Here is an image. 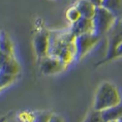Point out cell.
I'll list each match as a JSON object with an SVG mask.
<instances>
[{"label":"cell","instance_id":"obj_20","mask_svg":"<svg viewBox=\"0 0 122 122\" xmlns=\"http://www.w3.org/2000/svg\"><path fill=\"white\" fill-rule=\"evenodd\" d=\"M2 122H21V121H19L18 120V118L16 117V115L15 116H10L8 118H4L3 120H2Z\"/></svg>","mask_w":122,"mask_h":122},{"label":"cell","instance_id":"obj_16","mask_svg":"<svg viewBox=\"0 0 122 122\" xmlns=\"http://www.w3.org/2000/svg\"><path fill=\"white\" fill-rule=\"evenodd\" d=\"M66 18H67V20L71 22V24H74L75 22H77V21L82 17H81L80 13H79V10L74 5V6L69 7L67 10V11H66Z\"/></svg>","mask_w":122,"mask_h":122},{"label":"cell","instance_id":"obj_14","mask_svg":"<svg viewBox=\"0 0 122 122\" xmlns=\"http://www.w3.org/2000/svg\"><path fill=\"white\" fill-rule=\"evenodd\" d=\"M16 117L18 120L21 122H34L35 119V113L27 112V111H21L16 114Z\"/></svg>","mask_w":122,"mask_h":122},{"label":"cell","instance_id":"obj_5","mask_svg":"<svg viewBox=\"0 0 122 122\" xmlns=\"http://www.w3.org/2000/svg\"><path fill=\"white\" fill-rule=\"evenodd\" d=\"M99 39L100 37L94 33H86V34L76 36V61H80L99 41Z\"/></svg>","mask_w":122,"mask_h":122},{"label":"cell","instance_id":"obj_10","mask_svg":"<svg viewBox=\"0 0 122 122\" xmlns=\"http://www.w3.org/2000/svg\"><path fill=\"white\" fill-rule=\"evenodd\" d=\"M76 8L79 10L82 18L93 19L97 6L92 0H77L75 3Z\"/></svg>","mask_w":122,"mask_h":122},{"label":"cell","instance_id":"obj_13","mask_svg":"<svg viewBox=\"0 0 122 122\" xmlns=\"http://www.w3.org/2000/svg\"><path fill=\"white\" fill-rule=\"evenodd\" d=\"M1 53H5V54H10V55H15L14 54V46L10 41V38L4 31H2L1 33Z\"/></svg>","mask_w":122,"mask_h":122},{"label":"cell","instance_id":"obj_1","mask_svg":"<svg viewBox=\"0 0 122 122\" xmlns=\"http://www.w3.org/2000/svg\"><path fill=\"white\" fill-rule=\"evenodd\" d=\"M76 36L71 29L49 31L48 55L59 59L65 65L76 61Z\"/></svg>","mask_w":122,"mask_h":122},{"label":"cell","instance_id":"obj_17","mask_svg":"<svg viewBox=\"0 0 122 122\" xmlns=\"http://www.w3.org/2000/svg\"><path fill=\"white\" fill-rule=\"evenodd\" d=\"M18 76H13V75H0V80H1V89L4 87L8 86V85L13 84L15 81L17 80Z\"/></svg>","mask_w":122,"mask_h":122},{"label":"cell","instance_id":"obj_9","mask_svg":"<svg viewBox=\"0 0 122 122\" xmlns=\"http://www.w3.org/2000/svg\"><path fill=\"white\" fill-rule=\"evenodd\" d=\"M71 31L75 36H79L86 33H93V23L91 19L80 18L77 22L71 24Z\"/></svg>","mask_w":122,"mask_h":122},{"label":"cell","instance_id":"obj_21","mask_svg":"<svg viewBox=\"0 0 122 122\" xmlns=\"http://www.w3.org/2000/svg\"><path fill=\"white\" fill-rule=\"evenodd\" d=\"M118 57H122V42L120 44V46L117 48V51H116L115 58H118Z\"/></svg>","mask_w":122,"mask_h":122},{"label":"cell","instance_id":"obj_19","mask_svg":"<svg viewBox=\"0 0 122 122\" xmlns=\"http://www.w3.org/2000/svg\"><path fill=\"white\" fill-rule=\"evenodd\" d=\"M49 122H64V120H63V118L61 117V116H59V115L52 114Z\"/></svg>","mask_w":122,"mask_h":122},{"label":"cell","instance_id":"obj_7","mask_svg":"<svg viewBox=\"0 0 122 122\" xmlns=\"http://www.w3.org/2000/svg\"><path fill=\"white\" fill-rule=\"evenodd\" d=\"M67 67L63 62H61L59 59L54 58L52 56H46L41 60H39V68L41 74L44 75H55L63 71Z\"/></svg>","mask_w":122,"mask_h":122},{"label":"cell","instance_id":"obj_12","mask_svg":"<svg viewBox=\"0 0 122 122\" xmlns=\"http://www.w3.org/2000/svg\"><path fill=\"white\" fill-rule=\"evenodd\" d=\"M103 122H112L122 118V102L117 106L107 109L105 111L100 112Z\"/></svg>","mask_w":122,"mask_h":122},{"label":"cell","instance_id":"obj_8","mask_svg":"<svg viewBox=\"0 0 122 122\" xmlns=\"http://www.w3.org/2000/svg\"><path fill=\"white\" fill-rule=\"evenodd\" d=\"M0 75L18 76L20 72V64L15 55L1 53V67Z\"/></svg>","mask_w":122,"mask_h":122},{"label":"cell","instance_id":"obj_2","mask_svg":"<svg viewBox=\"0 0 122 122\" xmlns=\"http://www.w3.org/2000/svg\"><path fill=\"white\" fill-rule=\"evenodd\" d=\"M122 102L118 88L113 83L103 81L99 84L94 94L92 109L98 112H102L107 109L117 106Z\"/></svg>","mask_w":122,"mask_h":122},{"label":"cell","instance_id":"obj_18","mask_svg":"<svg viewBox=\"0 0 122 122\" xmlns=\"http://www.w3.org/2000/svg\"><path fill=\"white\" fill-rule=\"evenodd\" d=\"M52 114H53V113H51L49 111H42V112L35 113L34 122H49Z\"/></svg>","mask_w":122,"mask_h":122},{"label":"cell","instance_id":"obj_15","mask_svg":"<svg viewBox=\"0 0 122 122\" xmlns=\"http://www.w3.org/2000/svg\"><path fill=\"white\" fill-rule=\"evenodd\" d=\"M83 122H103L102 117V113L92 109L88 113V115L83 120Z\"/></svg>","mask_w":122,"mask_h":122},{"label":"cell","instance_id":"obj_4","mask_svg":"<svg viewBox=\"0 0 122 122\" xmlns=\"http://www.w3.org/2000/svg\"><path fill=\"white\" fill-rule=\"evenodd\" d=\"M116 18L112 13L107 10L102 6H97L95 15H94L92 23H93V33L98 37L107 35L110 29L115 24Z\"/></svg>","mask_w":122,"mask_h":122},{"label":"cell","instance_id":"obj_3","mask_svg":"<svg viewBox=\"0 0 122 122\" xmlns=\"http://www.w3.org/2000/svg\"><path fill=\"white\" fill-rule=\"evenodd\" d=\"M108 37V47H107V54L105 58L99 61L96 66L102 65L103 63L110 62L111 60L115 59V55L117 48L122 42V19H117L113 27L107 34Z\"/></svg>","mask_w":122,"mask_h":122},{"label":"cell","instance_id":"obj_11","mask_svg":"<svg viewBox=\"0 0 122 122\" xmlns=\"http://www.w3.org/2000/svg\"><path fill=\"white\" fill-rule=\"evenodd\" d=\"M100 6L112 13L117 19H122V0H100Z\"/></svg>","mask_w":122,"mask_h":122},{"label":"cell","instance_id":"obj_6","mask_svg":"<svg viewBox=\"0 0 122 122\" xmlns=\"http://www.w3.org/2000/svg\"><path fill=\"white\" fill-rule=\"evenodd\" d=\"M33 48H34L36 57L38 61L44 57L48 56L49 51V31L46 29H41L35 32L33 36Z\"/></svg>","mask_w":122,"mask_h":122}]
</instances>
